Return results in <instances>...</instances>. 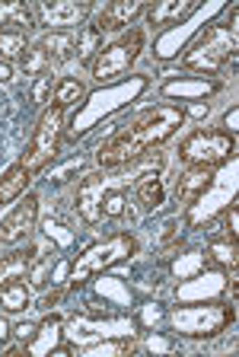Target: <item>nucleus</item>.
Returning a JSON list of instances; mask_svg holds the SVG:
<instances>
[{
	"label": "nucleus",
	"instance_id": "obj_1",
	"mask_svg": "<svg viewBox=\"0 0 239 357\" xmlns=\"http://www.w3.org/2000/svg\"><path fill=\"white\" fill-rule=\"evenodd\" d=\"M182 121H185L182 105H153L96 150V163L102 169H121V166L137 163L141 156H147L150 147L169 141L182 128Z\"/></svg>",
	"mask_w": 239,
	"mask_h": 357
},
{
	"label": "nucleus",
	"instance_id": "obj_2",
	"mask_svg": "<svg viewBox=\"0 0 239 357\" xmlns=\"http://www.w3.org/2000/svg\"><path fill=\"white\" fill-rule=\"evenodd\" d=\"M125 188L128 176H105V172L86 176L80 192H77V211L86 223H99L102 217L125 214Z\"/></svg>",
	"mask_w": 239,
	"mask_h": 357
},
{
	"label": "nucleus",
	"instance_id": "obj_3",
	"mask_svg": "<svg viewBox=\"0 0 239 357\" xmlns=\"http://www.w3.org/2000/svg\"><path fill=\"white\" fill-rule=\"evenodd\" d=\"M236 45H239V26H236V13H233L226 22L210 26L192 45V52L185 54L182 64L188 70H198V74H217L226 64V58H236Z\"/></svg>",
	"mask_w": 239,
	"mask_h": 357
},
{
	"label": "nucleus",
	"instance_id": "obj_4",
	"mask_svg": "<svg viewBox=\"0 0 239 357\" xmlns=\"http://www.w3.org/2000/svg\"><path fill=\"white\" fill-rule=\"evenodd\" d=\"M144 48V32L141 29H128L125 36H118L112 45L99 48L93 58V77L99 83H112L121 74H128V67L134 64V58Z\"/></svg>",
	"mask_w": 239,
	"mask_h": 357
},
{
	"label": "nucleus",
	"instance_id": "obj_5",
	"mask_svg": "<svg viewBox=\"0 0 239 357\" xmlns=\"http://www.w3.org/2000/svg\"><path fill=\"white\" fill-rule=\"evenodd\" d=\"M61 121H64V109H61V105H48V109L42 112V119H38V125H36V134H32L29 147H26V153H23V166L29 176L38 169H45L54 160L58 144H61Z\"/></svg>",
	"mask_w": 239,
	"mask_h": 357
},
{
	"label": "nucleus",
	"instance_id": "obj_6",
	"mask_svg": "<svg viewBox=\"0 0 239 357\" xmlns=\"http://www.w3.org/2000/svg\"><path fill=\"white\" fill-rule=\"evenodd\" d=\"M134 249H137V239L131 236V233H118V236H112L109 243L90 245V249L74 261V268H70V284L77 287V284H83L90 275H96L99 268H109V265H115V261L128 259V255H134Z\"/></svg>",
	"mask_w": 239,
	"mask_h": 357
},
{
	"label": "nucleus",
	"instance_id": "obj_7",
	"mask_svg": "<svg viewBox=\"0 0 239 357\" xmlns=\"http://www.w3.org/2000/svg\"><path fill=\"white\" fill-rule=\"evenodd\" d=\"M233 137L226 131H194L192 137H185L179 147V156L188 166H220L224 160H230L233 153Z\"/></svg>",
	"mask_w": 239,
	"mask_h": 357
},
{
	"label": "nucleus",
	"instance_id": "obj_8",
	"mask_svg": "<svg viewBox=\"0 0 239 357\" xmlns=\"http://www.w3.org/2000/svg\"><path fill=\"white\" fill-rule=\"evenodd\" d=\"M230 319L233 310H224V306H192V310H179L172 316L182 335H217Z\"/></svg>",
	"mask_w": 239,
	"mask_h": 357
},
{
	"label": "nucleus",
	"instance_id": "obj_9",
	"mask_svg": "<svg viewBox=\"0 0 239 357\" xmlns=\"http://www.w3.org/2000/svg\"><path fill=\"white\" fill-rule=\"evenodd\" d=\"M36 217H38V198H36V195H26L23 204H20V208H16L7 220L0 223V243H3V245L23 243V239L36 230Z\"/></svg>",
	"mask_w": 239,
	"mask_h": 357
},
{
	"label": "nucleus",
	"instance_id": "obj_10",
	"mask_svg": "<svg viewBox=\"0 0 239 357\" xmlns=\"http://www.w3.org/2000/svg\"><path fill=\"white\" fill-rule=\"evenodd\" d=\"M144 10H147V7H144L141 0H115V3H109V7L102 10V16L96 20V26H93V29L102 36V32H112V29H121V26H131V22H134Z\"/></svg>",
	"mask_w": 239,
	"mask_h": 357
},
{
	"label": "nucleus",
	"instance_id": "obj_11",
	"mask_svg": "<svg viewBox=\"0 0 239 357\" xmlns=\"http://www.w3.org/2000/svg\"><path fill=\"white\" fill-rule=\"evenodd\" d=\"M38 13L45 16L48 26H61L64 29H74L83 16H90V3H74V0H52V3H42Z\"/></svg>",
	"mask_w": 239,
	"mask_h": 357
},
{
	"label": "nucleus",
	"instance_id": "obj_12",
	"mask_svg": "<svg viewBox=\"0 0 239 357\" xmlns=\"http://www.w3.org/2000/svg\"><path fill=\"white\" fill-rule=\"evenodd\" d=\"M210 178H214V169H210V166H188V169L182 172V178L176 182V198L185 201V204L198 201L204 192H208Z\"/></svg>",
	"mask_w": 239,
	"mask_h": 357
},
{
	"label": "nucleus",
	"instance_id": "obj_13",
	"mask_svg": "<svg viewBox=\"0 0 239 357\" xmlns=\"http://www.w3.org/2000/svg\"><path fill=\"white\" fill-rule=\"evenodd\" d=\"M38 48L48 54V61H70L77 54V29H52L42 36V42H38Z\"/></svg>",
	"mask_w": 239,
	"mask_h": 357
},
{
	"label": "nucleus",
	"instance_id": "obj_14",
	"mask_svg": "<svg viewBox=\"0 0 239 357\" xmlns=\"http://www.w3.org/2000/svg\"><path fill=\"white\" fill-rule=\"evenodd\" d=\"M32 26H36V10L29 3H20V0L0 3V29L3 32H29Z\"/></svg>",
	"mask_w": 239,
	"mask_h": 357
},
{
	"label": "nucleus",
	"instance_id": "obj_15",
	"mask_svg": "<svg viewBox=\"0 0 239 357\" xmlns=\"http://www.w3.org/2000/svg\"><path fill=\"white\" fill-rule=\"evenodd\" d=\"M134 195L147 211H157L166 198V188H163V178L157 172H144V176L134 178Z\"/></svg>",
	"mask_w": 239,
	"mask_h": 357
},
{
	"label": "nucleus",
	"instance_id": "obj_16",
	"mask_svg": "<svg viewBox=\"0 0 239 357\" xmlns=\"http://www.w3.org/2000/svg\"><path fill=\"white\" fill-rule=\"evenodd\" d=\"M26 185H29V172H26L23 163L10 166L3 176H0V204H10V201H16L20 195L26 192Z\"/></svg>",
	"mask_w": 239,
	"mask_h": 357
},
{
	"label": "nucleus",
	"instance_id": "obj_17",
	"mask_svg": "<svg viewBox=\"0 0 239 357\" xmlns=\"http://www.w3.org/2000/svg\"><path fill=\"white\" fill-rule=\"evenodd\" d=\"M0 306L7 312H20L29 306V287H26L20 278L16 281H7L3 287H0Z\"/></svg>",
	"mask_w": 239,
	"mask_h": 357
},
{
	"label": "nucleus",
	"instance_id": "obj_18",
	"mask_svg": "<svg viewBox=\"0 0 239 357\" xmlns=\"http://www.w3.org/2000/svg\"><path fill=\"white\" fill-rule=\"evenodd\" d=\"M198 10V0H185V3H160V7H150V22L166 26L172 20H185L188 13Z\"/></svg>",
	"mask_w": 239,
	"mask_h": 357
},
{
	"label": "nucleus",
	"instance_id": "obj_19",
	"mask_svg": "<svg viewBox=\"0 0 239 357\" xmlns=\"http://www.w3.org/2000/svg\"><path fill=\"white\" fill-rule=\"evenodd\" d=\"M86 99V86H83L77 77H64V80L54 86V105L68 109V105H77Z\"/></svg>",
	"mask_w": 239,
	"mask_h": 357
},
{
	"label": "nucleus",
	"instance_id": "obj_20",
	"mask_svg": "<svg viewBox=\"0 0 239 357\" xmlns=\"http://www.w3.org/2000/svg\"><path fill=\"white\" fill-rule=\"evenodd\" d=\"M20 58H23V70L29 77H42L48 70V54L42 52V48H38V45H32V48H26L23 54H20Z\"/></svg>",
	"mask_w": 239,
	"mask_h": 357
},
{
	"label": "nucleus",
	"instance_id": "obj_21",
	"mask_svg": "<svg viewBox=\"0 0 239 357\" xmlns=\"http://www.w3.org/2000/svg\"><path fill=\"white\" fill-rule=\"evenodd\" d=\"M26 268H29V259L23 252L0 259V281H16L20 275H26Z\"/></svg>",
	"mask_w": 239,
	"mask_h": 357
},
{
	"label": "nucleus",
	"instance_id": "obj_22",
	"mask_svg": "<svg viewBox=\"0 0 239 357\" xmlns=\"http://www.w3.org/2000/svg\"><path fill=\"white\" fill-rule=\"evenodd\" d=\"M26 52V32H3L0 29V54L3 58H16Z\"/></svg>",
	"mask_w": 239,
	"mask_h": 357
},
{
	"label": "nucleus",
	"instance_id": "obj_23",
	"mask_svg": "<svg viewBox=\"0 0 239 357\" xmlns=\"http://www.w3.org/2000/svg\"><path fill=\"white\" fill-rule=\"evenodd\" d=\"M96 52H99V32L90 26L86 32L77 36V54H80V58H90V54H96Z\"/></svg>",
	"mask_w": 239,
	"mask_h": 357
},
{
	"label": "nucleus",
	"instance_id": "obj_24",
	"mask_svg": "<svg viewBox=\"0 0 239 357\" xmlns=\"http://www.w3.org/2000/svg\"><path fill=\"white\" fill-rule=\"evenodd\" d=\"M217 89L214 83L210 86H192V83H166V96H194V93H210Z\"/></svg>",
	"mask_w": 239,
	"mask_h": 357
},
{
	"label": "nucleus",
	"instance_id": "obj_25",
	"mask_svg": "<svg viewBox=\"0 0 239 357\" xmlns=\"http://www.w3.org/2000/svg\"><path fill=\"white\" fill-rule=\"evenodd\" d=\"M214 259L217 261H224V265H230V268H236V239H230V243H224V245H214Z\"/></svg>",
	"mask_w": 239,
	"mask_h": 357
},
{
	"label": "nucleus",
	"instance_id": "obj_26",
	"mask_svg": "<svg viewBox=\"0 0 239 357\" xmlns=\"http://www.w3.org/2000/svg\"><path fill=\"white\" fill-rule=\"evenodd\" d=\"M48 93H52V77L48 74L36 77V83H32V99H36V102H45Z\"/></svg>",
	"mask_w": 239,
	"mask_h": 357
},
{
	"label": "nucleus",
	"instance_id": "obj_27",
	"mask_svg": "<svg viewBox=\"0 0 239 357\" xmlns=\"http://www.w3.org/2000/svg\"><path fill=\"white\" fill-rule=\"evenodd\" d=\"M230 236L236 239V204L230 208Z\"/></svg>",
	"mask_w": 239,
	"mask_h": 357
},
{
	"label": "nucleus",
	"instance_id": "obj_28",
	"mask_svg": "<svg viewBox=\"0 0 239 357\" xmlns=\"http://www.w3.org/2000/svg\"><path fill=\"white\" fill-rule=\"evenodd\" d=\"M0 80H10V64L7 61H0Z\"/></svg>",
	"mask_w": 239,
	"mask_h": 357
},
{
	"label": "nucleus",
	"instance_id": "obj_29",
	"mask_svg": "<svg viewBox=\"0 0 239 357\" xmlns=\"http://www.w3.org/2000/svg\"><path fill=\"white\" fill-rule=\"evenodd\" d=\"M58 300H61V290H54V294H48V297H45V306H52V303H58Z\"/></svg>",
	"mask_w": 239,
	"mask_h": 357
},
{
	"label": "nucleus",
	"instance_id": "obj_30",
	"mask_svg": "<svg viewBox=\"0 0 239 357\" xmlns=\"http://www.w3.org/2000/svg\"><path fill=\"white\" fill-rule=\"evenodd\" d=\"M7 335H10V332H7V322L0 319V342H3V338H7Z\"/></svg>",
	"mask_w": 239,
	"mask_h": 357
}]
</instances>
